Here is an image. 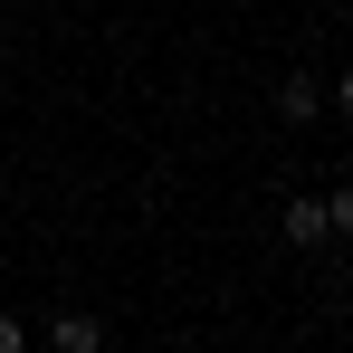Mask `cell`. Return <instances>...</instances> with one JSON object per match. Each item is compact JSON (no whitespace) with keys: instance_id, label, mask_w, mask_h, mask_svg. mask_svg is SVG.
Segmentation results:
<instances>
[{"instance_id":"cell-1","label":"cell","mask_w":353,"mask_h":353,"mask_svg":"<svg viewBox=\"0 0 353 353\" xmlns=\"http://www.w3.org/2000/svg\"><path fill=\"white\" fill-rule=\"evenodd\" d=\"M277 230H287V248H325V239H334V210H325L315 191H296L287 210H277Z\"/></svg>"},{"instance_id":"cell-2","label":"cell","mask_w":353,"mask_h":353,"mask_svg":"<svg viewBox=\"0 0 353 353\" xmlns=\"http://www.w3.org/2000/svg\"><path fill=\"white\" fill-rule=\"evenodd\" d=\"M315 105H325V86H315L305 67H287V77H277V115H287V124H315Z\"/></svg>"},{"instance_id":"cell-3","label":"cell","mask_w":353,"mask_h":353,"mask_svg":"<svg viewBox=\"0 0 353 353\" xmlns=\"http://www.w3.org/2000/svg\"><path fill=\"white\" fill-rule=\"evenodd\" d=\"M48 344H58V353H96L105 325H96V315H48Z\"/></svg>"},{"instance_id":"cell-4","label":"cell","mask_w":353,"mask_h":353,"mask_svg":"<svg viewBox=\"0 0 353 353\" xmlns=\"http://www.w3.org/2000/svg\"><path fill=\"white\" fill-rule=\"evenodd\" d=\"M325 210H334V239H353V181H344V191H325Z\"/></svg>"},{"instance_id":"cell-5","label":"cell","mask_w":353,"mask_h":353,"mask_svg":"<svg viewBox=\"0 0 353 353\" xmlns=\"http://www.w3.org/2000/svg\"><path fill=\"white\" fill-rule=\"evenodd\" d=\"M29 344V334H19V315H0V353H19Z\"/></svg>"},{"instance_id":"cell-6","label":"cell","mask_w":353,"mask_h":353,"mask_svg":"<svg viewBox=\"0 0 353 353\" xmlns=\"http://www.w3.org/2000/svg\"><path fill=\"white\" fill-rule=\"evenodd\" d=\"M334 105H344V124H353V67H344V86H334Z\"/></svg>"}]
</instances>
